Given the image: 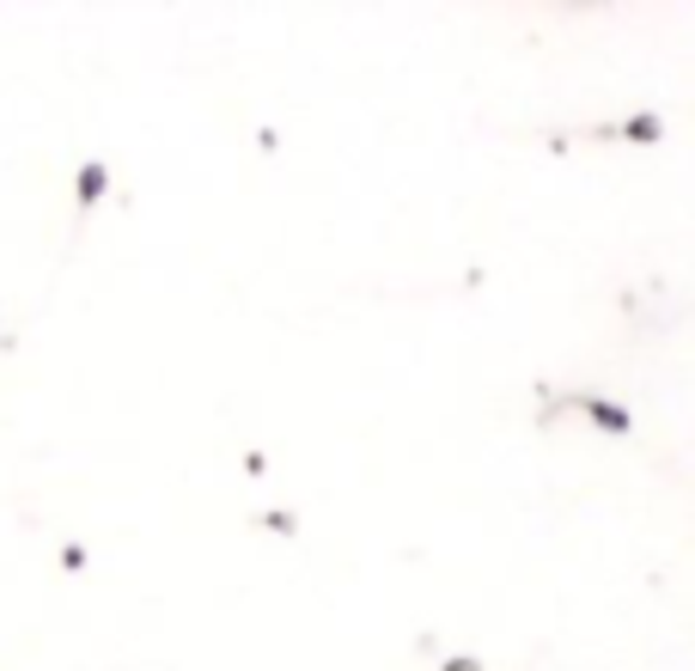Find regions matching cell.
<instances>
[{
    "instance_id": "cell-1",
    "label": "cell",
    "mask_w": 695,
    "mask_h": 671,
    "mask_svg": "<svg viewBox=\"0 0 695 671\" xmlns=\"http://www.w3.org/2000/svg\"><path fill=\"white\" fill-rule=\"evenodd\" d=\"M573 403L586 409V415H592V422H598V427H610V434H617V439H629V434H634V415H629V409H622V403H610V397H592V390H580Z\"/></svg>"
},
{
    "instance_id": "cell-2",
    "label": "cell",
    "mask_w": 695,
    "mask_h": 671,
    "mask_svg": "<svg viewBox=\"0 0 695 671\" xmlns=\"http://www.w3.org/2000/svg\"><path fill=\"white\" fill-rule=\"evenodd\" d=\"M610 135H629V141H641V147H659L665 141V116L659 110H634L622 128H610Z\"/></svg>"
},
{
    "instance_id": "cell-3",
    "label": "cell",
    "mask_w": 695,
    "mask_h": 671,
    "mask_svg": "<svg viewBox=\"0 0 695 671\" xmlns=\"http://www.w3.org/2000/svg\"><path fill=\"white\" fill-rule=\"evenodd\" d=\"M104 184H110L104 159H86V165H79V177H74V189H79V208H92L98 196H104Z\"/></svg>"
},
{
    "instance_id": "cell-4",
    "label": "cell",
    "mask_w": 695,
    "mask_h": 671,
    "mask_svg": "<svg viewBox=\"0 0 695 671\" xmlns=\"http://www.w3.org/2000/svg\"><path fill=\"white\" fill-rule=\"evenodd\" d=\"M439 671H482V666H476V659H446Z\"/></svg>"
}]
</instances>
